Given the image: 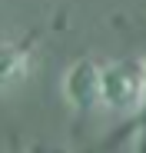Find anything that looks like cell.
<instances>
[{"label":"cell","mask_w":146,"mask_h":153,"mask_svg":"<svg viewBox=\"0 0 146 153\" xmlns=\"http://www.w3.org/2000/svg\"><path fill=\"white\" fill-rule=\"evenodd\" d=\"M146 87V63L143 57H123L100 63V107L113 113H136Z\"/></svg>","instance_id":"cell-1"},{"label":"cell","mask_w":146,"mask_h":153,"mask_svg":"<svg viewBox=\"0 0 146 153\" xmlns=\"http://www.w3.org/2000/svg\"><path fill=\"white\" fill-rule=\"evenodd\" d=\"M60 93L66 100V107L77 113L96 110L100 107V63L90 57L73 60L60 76Z\"/></svg>","instance_id":"cell-2"},{"label":"cell","mask_w":146,"mask_h":153,"mask_svg":"<svg viewBox=\"0 0 146 153\" xmlns=\"http://www.w3.org/2000/svg\"><path fill=\"white\" fill-rule=\"evenodd\" d=\"M33 70V47L27 40H0V90L20 87Z\"/></svg>","instance_id":"cell-3"},{"label":"cell","mask_w":146,"mask_h":153,"mask_svg":"<svg viewBox=\"0 0 146 153\" xmlns=\"http://www.w3.org/2000/svg\"><path fill=\"white\" fill-rule=\"evenodd\" d=\"M146 63V57H143ZM136 153H146V87H143V100H139V110H136Z\"/></svg>","instance_id":"cell-4"},{"label":"cell","mask_w":146,"mask_h":153,"mask_svg":"<svg viewBox=\"0 0 146 153\" xmlns=\"http://www.w3.org/2000/svg\"><path fill=\"white\" fill-rule=\"evenodd\" d=\"M17 153H20V150H17Z\"/></svg>","instance_id":"cell-5"}]
</instances>
